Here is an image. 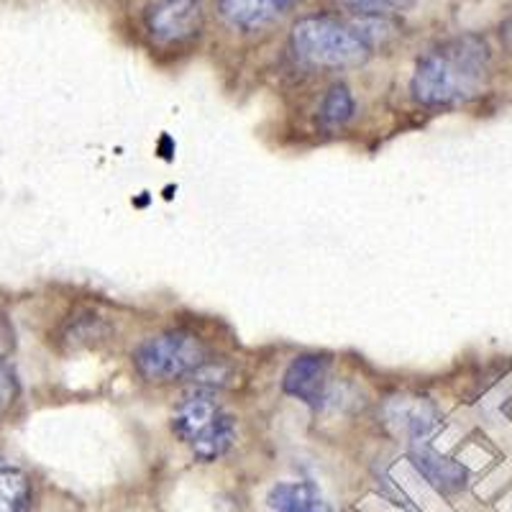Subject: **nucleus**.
<instances>
[{
    "instance_id": "nucleus-8",
    "label": "nucleus",
    "mask_w": 512,
    "mask_h": 512,
    "mask_svg": "<svg viewBox=\"0 0 512 512\" xmlns=\"http://www.w3.org/2000/svg\"><path fill=\"white\" fill-rule=\"evenodd\" d=\"M274 512H333L313 482H277L267 495Z\"/></svg>"
},
{
    "instance_id": "nucleus-5",
    "label": "nucleus",
    "mask_w": 512,
    "mask_h": 512,
    "mask_svg": "<svg viewBox=\"0 0 512 512\" xmlns=\"http://www.w3.org/2000/svg\"><path fill=\"white\" fill-rule=\"evenodd\" d=\"M146 31L159 44H182L200 31L203 0H152L146 8Z\"/></svg>"
},
{
    "instance_id": "nucleus-7",
    "label": "nucleus",
    "mask_w": 512,
    "mask_h": 512,
    "mask_svg": "<svg viewBox=\"0 0 512 512\" xmlns=\"http://www.w3.org/2000/svg\"><path fill=\"white\" fill-rule=\"evenodd\" d=\"M303 3L305 0H218L221 16L233 29L246 34L267 29Z\"/></svg>"
},
{
    "instance_id": "nucleus-13",
    "label": "nucleus",
    "mask_w": 512,
    "mask_h": 512,
    "mask_svg": "<svg viewBox=\"0 0 512 512\" xmlns=\"http://www.w3.org/2000/svg\"><path fill=\"white\" fill-rule=\"evenodd\" d=\"M16 395H18L16 374H13V369L8 367V361L0 356V415L11 408L13 400H16Z\"/></svg>"
},
{
    "instance_id": "nucleus-4",
    "label": "nucleus",
    "mask_w": 512,
    "mask_h": 512,
    "mask_svg": "<svg viewBox=\"0 0 512 512\" xmlns=\"http://www.w3.org/2000/svg\"><path fill=\"white\" fill-rule=\"evenodd\" d=\"M134 367L146 382L167 384L205 372L213 359L198 333L175 328L144 338L134 349Z\"/></svg>"
},
{
    "instance_id": "nucleus-14",
    "label": "nucleus",
    "mask_w": 512,
    "mask_h": 512,
    "mask_svg": "<svg viewBox=\"0 0 512 512\" xmlns=\"http://www.w3.org/2000/svg\"><path fill=\"white\" fill-rule=\"evenodd\" d=\"M11 349H13V328L6 320V315L0 313V356L6 359Z\"/></svg>"
},
{
    "instance_id": "nucleus-10",
    "label": "nucleus",
    "mask_w": 512,
    "mask_h": 512,
    "mask_svg": "<svg viewBox=\"0 0 512 512\" xmlns=\"http://www.w3.org/2000/svg\"><path fill=\"white\" fill-rule=\"evenodd\" d=\"M413 464L418 466V472L423 474L433 487L443 489V492H454V489H461L466 482V466L456 464L454 459H446V456L436 454L433 448H420V451H413Z\"/></svg>"
},
{
    "instance_id": "nucleus-1",
    "label": "nucleus",
    "mask_w": 512,
    "mask_h": 512,
    "mask_svg": "<svg viewBox=\"0 0 512 512\" xmlns=\"http://www.w3.org/2000/svg\"><path fill=\"white\" fill-rule=\"evenodd\" d=\"M492 52L479 34L441 41L415 64L410 93L428 108H451L479 98L487 88Z\"/></svg>"
},
{
    "instance_id": "nucleus-3",
    "label": "nucleus",
    "mask_w": 512,
    "mask_h": 512,
    "mask_svg": "<svg viewBox=\"0 0 512 512\" xmlns=\"http://www.w3.org/2000/svg\"><path fill=\"white\" fill-rule=\"evenodd\" d=\"M236 418L223 408L208 390H195L177 402L172 413V433L190 448V454L203 464L218 461L236 443Z\"/></svg>"
},
{
    "instance_id": "nucleus-9",
    "label": "nucleus",
    "mask_w": 512,
    "mask_h": 512,
    "mask_svg": "<svg viewBox=\"0 0 512 512\" xmlns=\"http://www.w3.org/2000/svg\"><path fill=\"white\" fill-rule=\"evenodd\" d=\"M31 479L29 474L0 448V512H29Z\"/></svg>"
},
{
    "instance_id": "nucleus-12",
    "label": "nucleus",
    "mask_w": 512,
    "mask_h": 512,
    "mask_svg": "<svg viewBox=\"0 0 512 512\" xmlns=\"http://www.w3.org/2000/svg\"><path fill=\"white\" fill-rule=\"evenodd\" d=\"M418 0H336V6L356 16H395L413 11Z\"/></svg>"
},
{
    "instance_id": "nucleus-2",
    "label": "nucleus",
    "mask_w": 512,
    "mask_h": 512,
    "mask_svg": "<svg viewBox=\"0 0 512 512\" xmlns=\"http://www.w3.org/2000/svg\"><path fill=\"white\" fill-rule=\"evenodd\" d=\"M290 44L300 62L318 70H349L367 62L372 54L367 36L331 13L300 18L292 26Z\"/></svg>"
},
{
    "instance_id": "nucleus-6",
    "label": "nucleus",
    "mask_w": 512,
    "mask_h": 512,
    "mask_svg": "<svg viewBox=\"0 0 512 512\" xmlns=\"http://www.w3.org/2000/svg\"><path fill=\"white\" fill-rule=\"evenodd\" d=\"M282 390L285 395L305 402L308 408H323L331 390V359L326 354L295 356L282 377Z\"/></svg>"
},
{
    "instance_id": "nucleus-11",
    "label": "nucleus",
    "mask_w": 512,
    "mask_h": 512,
    "mask_svg": "<svg viewBox=\"0 0 512 512\" xmlns=\"http://www.w3.org/2000/svg\"><path fill=\"white\" fill-rule=\"evenodd\" d=\"M354 111H356L354 95H351V90L346 88L344 82H338V85H333V88L323 95V103H320V111H318V121L320 126L338 128L354 118Z\"/></svg>"
}]
</instances>
